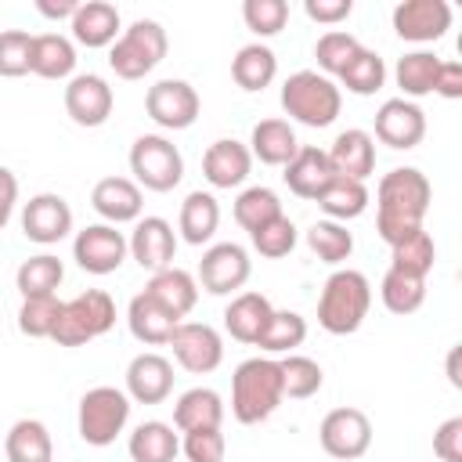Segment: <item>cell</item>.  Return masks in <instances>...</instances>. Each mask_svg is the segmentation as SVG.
I'll use <instances>...</instances> for the list:
<instances>
[{
    "label": "cell",
    "instance_id": "45",
    "mask_svg": "<svg viewBox=\"0 0 462 462\" xmlns=\"http://www.w3.org/2000/svg\"><path fill=\"white\" fill-rule=\"evenodd\" d=\"M274 217H282V202H278V195L271 191V188H263V184H253V188H245L238 199H235V220L253 235L256 227H263L267 220H274Z\"/></svg>",
    "mask_w": 462,
    "mask_h": 462
},
{
    "label": "cell",
    "instance_id": "48",
    "mask_svg": "<svg viewBox=\"0 0 462 462\" xmlns=\"http://www.w3.org/2000/svg\"><path fill=\"white\" fill-rule=\"evenodd\" d=\"M242 22L256 36H278L289 22V4L285 0H245L242 4Z\"/></svg>",
    "mask_w": 462,
    "mask_h": 462
},
{
    "label": "cell",
    "instance_id": "21",
    "mask_svg": "<svg viewBox=\"0 0 462 462\" xmlns=\"http://www.w3.org/2000/svg\"><path fill=\"white\" fill-rule=\"evenodd\" d=\"M328 155V166L336 177H350V180H368L372 170H375V137L368 130H343L336 134L332 148L325 152Z\"/></svg>",
    "mask_w": 462,
    "mask_h": 462
},
{
    "label": "cell",
    "instance_id": "31",
    "mask_svg": "<svg viewBox=\"0 0 462 462\" xmlns=\"http://www.w3.org/2000/svg\"><path fill=\"white\" fill-rule=\"evenodd\" d=\"M7 462H54L51 430L40 419H18L4 437Z\"/></svg>",
    "mask_w": 462,
    "mask_h": 462
},
{
    "label": "cell",
    "instance_id": "50",
    "mask_svg": "<svg viewBox=\"0 0 462 462\" xmlns=\"http://www.w3.org/2000/svg\"><path fill=\"white\" fill-rule=\"evenodd\" d=\"M180 451H184L188 462H224L227 444H224L220 426H213V430H188L184 440H180Z\"/></svg>",
    "mask_w": 462,
    "mask_h": 462
},
{
    "label": "cell",
    "instance_id": "33",
    "mask_svg": "<svg viewBox=\"0 0 462 462\" xmlns=\"http://www.w3.org/2000/svg\"><path fill=\"white\" fill-rule=\"evenodd\" d=\"M274 76H278V58H274V51H271L267 43H245V47H238V54L231 58V79H235L242 90H249V94L271 87Z\"/></svg>",
    "mask_w": 462,
    "mask_h": 462
},
{
    "label": "cell",
    "instance_id": "29",
    "mask_svg": "<svg viewBox=\"0 0 462 462\" xmlns=\"http://www.w3.org/2000/svg\"><path fill=\"white\" fill-rule=\"evenodd\" d=\"M126 325H130L134 339H141V343H148V346H166L170 336H173V328H177L180 321H177L173 314H166L148 292H137V296L130 300V307H126Z\"/></svg>",
    "mask_w": 462,
    "mask_h": 462
},
{
    "label": "cell",
    "instance_id": "52",
    "mask_svg": "<svg viewBox=\"0 0 462 462\" xmlns=\"http://www.w3.org/2000/svg\"><path fill=\"white\" fill-rule=\"evenodd\" d=\"M354 11V0H303V14L318 25H339Z\"/></svg>",
    "mask_w": 462,
    "mask_h": 462
},
{
    "label": "cell",
    "instance_id": "2",
    "mask_svg": "<svg viewBox=\"0 0 462 462\" xmlns=\"http://www.w3.org/2000/svg\"><path fill=\"white\" fill-rule=\"evenodd\" d=\"M285 401L282 368L274 357H249L231 375V415L242 426H256L278 411Z\"/></svg>",
    "mask_w": 462,
    "mask_h": 462
},
{
    "label": "cell",
    "instance_id": "36",
    "mask_svg": "<svg viewBox=\"0 0 462 462\" xmlns=\"http://www.w3.org/2000/svg\"><path fill=\"white\" fill-rule=\"evenodd\" d=\"M437 69H440V58H437L433 51H408L404 58H397L393 79H397V87H401V97L415 101V97L433 94Z\"/></svg>",
    "mask_w": 462,
    "mask_h": 462
},
{
    "label": "cell",
    "instance_id": "51",
    "mask_svg": "<svg viewBox=\"0 0 462 462\" xmlns=\"http://www.w3.org/2000/svg\"><path fill=\"white\" fill-rule=\"evenodd\" d=\"M433 455L440 462H462V415H451L433 433Z\"/></svg>",
    "mask_w": 462,
    "mask_h": 462
},
{
    "label": "cell",
    "instance_id": "37",
    "mask_svg": "<svg viewBox=\"0 0 462 462\" xmlns=\"http://www.w3.org/2000/svg\"><path fill=\"white\" fill-rule=\"evenodd\" d=\"M61 278H65V263L54 253H36V256L22 260L14 271V285H18L22 300L25 296H54Z\"/></svg>",
    "mask_w": 462,
    "mask_h": 462
},
{
    "label": "cell",
    "instance_id": "43",
    "mask_svg": "<svg viewBox=\"0 0 462 462\" xmlns=\"http://www.w3.org/2000/svg\"><path fill=\"white\" fill-rule=\"evenodd\" d=\"M303 339H307V318L296 310H274L256 346L267 354H292Z\"/></svg>",
    "mask_w": 462,
    "mask_h": 462
},
{
    "label": "cell",
    "instance_id": "8",
    "mask_svg": "<svg viewBox=\"0 0 462 462\" xmlns=\"http://www.w3.org/2000/svg\"><path fill=\"white\" fill-rule=\"evenodd\" d=\"M130 173L137 188L148 191H173L184 177V155L180 148L162 134H141L130 144Z\"/></svg>",
    "mask_w": 462,
    "mask_h": 462
},
{
    "label": "cell",
    "instance_id": "39",
    "mask_svg": "<svg viewBox=\"0 0 462 462\" xmlns=\"http://www.w3.org/2000/svg\"><path fill=\"white\" fill-rule=\"evenodd\" d=\"M379 296H383V307L390 314H415L426 300V278H415V274H404V271H386L383 282H379Z\"/></svg>",
    "mask_w": 462,
    "mask_h": 462
},
{
    "label": "cell",
    "instance_id": "7",
    "mask_svg": "<svg viewBox=\"0 0 462 462\" xmlns=\"http://www.w3.org/2000/svg\"><path fill=\"white\" fill-rule=\"evenodd\" d=\"M130 422V397L119 386H94L79 397L76 411V430L83 444L90 448H108Z\"/></svg>",
    "mask_w": 462,
    "mask_h": 462
},
{
    "label": "cell",
    "instance_id": "9",
    "mask_svg": "<svg viewBox=\"0 0 462 462\" xmlns=\"http://www.w3.org/2000/svg\"><path fill=\"white\" fill-rule=\"evenodd\" d=\"M253 274V260L238 242H217L199 260V289L209 296H231L238 292Z\"/></svg>",
    "mask_w": 462,
    "mask_h": 462
},
{
    "label": "cell",
    "instance_id": "42",
    "mask_svg": "<svg viewBox=\"0 0 462 462\" xmlns=\"http://www.w3.org/2000/svg\"><path fill=\"white\" fill-rule=\"evenodd\" d=\"M307 245L318 260L325 263H343L350 260L354 253V235L346 231V224H336V220H314L307 227Z\"/></svg>",
    "mask_w": 462,
    "mask_h": 462
},
{
    "label": "cell",
    "instance_id": "13",
    "mask_svg": "<svg viewBox=\"0 0 462 462\" xmlns=\"http://www.w3.org/2000/svg\"><path fill=\"white\" fill-rule=\"evenodd\" d=\"M126 253H130L126 249V235L116 231L112 224H87L72 238V260L87 274H112V271H119Z\"/></svg>",
    "mask_w": 462,
    "mask_h": 462
},
{
    "label": "cell",
    "instance_id": "22",
    "mask_svg": "<svg viewBox=\"0 0 462 462\" xmlns=\"http://www.w3.org/2000/svg\"><path fill=\"white\" fill-rule=\"evenodd\" d=\"M249 170H253V155H249V148H245L242 141H235V137L213 141V144L206 148V155H202V177L209 180V188H220V191L245 184Z\"/></svg>",
    "mask_w": 462,
    "mask_h": 462
},
{
    "label": "cell",
    "instance_id": "20",
    "mask_svg": "<svg viewBox=\"0 0 462 462\" xmlns=\"http://www.w3.org/2000/svg\"><path fill=\"white\" fill-rule=\"evenodd\" d=\"M173 393V365L170 357L144 350L126 365V397L137 404H162Z\"/></svg>",
    "mask_w": 462,
    "mask_h": 462
},
{
    "label": "cell",
    "instance_id": "32",
    "mask_svg": "<svg viewBox=\"0 0 462 462\" xmlns=\"http://www.w3.org/2000/svg\"><path fill=\"white\" fill-rule=\"evenodd\" d=\"M177 227H180V238L188 245H206L217 235V227H220V202L209 191H191L180 202Z\"/></svg>",
    "mask_w": 462,
    "mask_h": 462
},
{
    "label": "cell",
    "instance_id": "38",
    "mask_svg": "<svg viewBox=\"0 0 462 462\" xmlns=\"http://www.w3.org/2000/svg\"><path fill=\"white\" fill-rule=\"evenodd\" d=\"M437 263V242L426 227L404 235L401 242L390 245V267L393 271H404V274H415V278H426Z\"/></svg>",
    "mask_w": 462,
    "mask_h": 462
},
{
    "label": "cell",
    "instance_id": "11",
    "mask_svg": "<svg viewBox=\"0 0 462 462\" xmlns=\"http://www.w3.org/2000/svg\"><path fill=\"white\" fill-rule=\"evenodd\" d=\"M199 90L188 79H159L144 94V112L162 130H188L199 119Z\"/></svg>",
    "mask_w": 462,
    "mask_h": 462
},
{
    "label": "cell",
    "instance_id": "26",
    "mask_svg": "<svg viewBox=\"0 0 462 462\" xmlns=\"http://www.w3.org/2000/svg\"><path fill=\"white\" fill-rule=\"evenodd\" d=\"M144 292H148L166 314H173L177 321H184V318L195 310V303H199V282H195V274H188L184 267H162V271H155V274L148 278Z\"/></svg>",
    "mask_w": 462,
    "mask_h": 462
},
{
    "label": "cell",
    "instance_id": "1",
    "mask_svg": "<svg viewBox=\"0 0 462 462\" xmlns=\"http://www.w3.org/2000/svg\"><path fill=\"white\" fill-rule=\"evenodd\" d=\"M433 199V184L422 170L415 166H397L390 173H383L379 188H375V231L386 245L401 242L404 235L422 227V217L430 209Z\"/></svg>",
    "mask_w": 462,
    "mask_h": 462
},
{
    "label": "cell",
    "instance_id": "49",
    "mask_svg": "<svg viewBox=\"0 0 462 462\" xmlns=\"http://www.w3.org/2000/svg\"><path fill=\"white\" fill-rule=\"evenodd\" d=\"M29 54H32V36L25 29H4L0 32V76H7V79L25 76Z\"/></svg>",
    "mask_w": 462,
    "mask_h": 462
},
{
    "label": "cell",
    "instance_id": "35",
    "mask_svg": "<svg viewBox=\"0 0 462 462\" xmlns=\"http://www.w3.org/2000/svg\"><path fill=\"white\" fill-rule=\"evenodd\" d=\"M126 451H130L134 462H173L177 451H180V437L173 433L170 422L148 419V422H141V426L130 433Z\"/></svg>",
    "mask_w": 462,
    "mask_h": 462
},
{
    "label": "cell",
    "instance_id": "27",
    "mask_svg": "<svg viewBox=\"0 0 462 462\" xmlns=\"http://www.w3.org/2000/svg\"><path fill=\"white\" fill-rule=\"evenodd\" d=\"M249 155L260 159L263 166H285L296 152H300V141H296V130L289 119H260L249 134Z\"/></svg>",
    "mask_w": 462,
    "mask_h": 462
},
{
    "label": "cell",
    "instance_id": "55",
    "mask_svg": "<svg viewBox=\"0 0 462 462\" xmlns=\"http://www.w3.org/2000/svg\"><path fill=\"white\" fill-rule=\"evenodd\" d=\"M76 0H36V11L43 14V18H51V22H58V18H69L72 22V14H76Z\"/></svg>",
    "mask_w": 462,
    "mask_h": 462
},
{
    "label": "cell",
    "instance_id": "23",
    "mask_svg": "<svg viewBox=\"0 0 462 462\" xmlns=\"http://www.w3.org/2000/svg\"><path fill=\"white\" fill-rule=\"evenodd\" d=\"M332 177H336V173H332V166H328L325 148H314V144H300V152L282 166L285 188H289L296 199H307V202H314V199L325 191V184H328Z\"/></svg>",
    "mask_w": 462,
    "mask_h": 462
},
{
    "label": "cell",
    "instance_id": "24",
    "mask_svg": "<svg viewBox=\"0 0 462 462\" xmlns=\"http://www.w3.org/2000/svg\"><path fill=\"white\" fill-rule=\"evenodd\" d=\"M271 314H274V307L263 292H235L231 303L224 307V328H227L231 339H238L245 346H256Z\"/></svg>",
    "mask_w": 462,
    "mask_h": 462
},
{
    "label": "cell",
    "instance_id": "30",
    "mask_svg": "<svg viewBox=\"0 0 462 462\" xmlns=\"http://www.w3.org/2000/svg\"><path fill=\"white\" fill-rule=\"evenodd\" d=\"M220 422H224V401L209 386H191L173 404V426L180 433H188V430H213Z\"/></svg>",
    "mask_w": 462,
    "mask_h": 462
},
{
    "label": "cell",
    "instance_id": "25",
    "mask_svg": "<svg viewBox=\"0 0 462 462\" xmlns=\"http://www.w3.org/2000/svg\"><path fill=\"white\" fill-rule=\"evenodd\" d=\"M69 25H72V40L79 47H90V51L112 47L119 40V32H123L119 29V7L108 4V0H87V4H79Z\"/></svg>",
    "mask_w": 462,
    "mask_h": 462
},
{
    "label": "cell",
    "instance_id": "19",
    "mask_svg": "<svg viewBox=\"0 0 462 462\" xmlns=\"http://www.w3.org/2000/svg\"><path fill=\"white\" fill-rule=\"evenodd\" d=\"M90 206L101 217V224H137L144 209V195L130 177H101L90 191Z\"/></svg>",
    "mask_w": 462,
    "mask_h": 462
},
{
    "label": "cell",
    "instance_id": "16",
    "mask_svg": "<svg viewBox=\"0 0 462 462\" xmlns=\"http://www.w3.org/2000/svg\"><path fill=\"white\" fill-rule=\"evenodd\" d=\"M375 137L393 152H408L426 137V112L408 97H390L375 112Z\"/></svg>",
    "mask_w": 462,
    "mask_h": 462
},
{
    "label": "cell",
    "instance_id": "28",
    "mask_svg": "<svg viewBox=\"0 0 462 462\" xmlns=\"http://www.w3.org/2000/svg\"><path fill=\"white\" fill-rule=\"evenodd\" d=\"M76 69V43L61 32H40L32 36L29 72L40 79H72Z\"/></svg>",
    "mask_w": 462,
    "mask_h": 462
},
{
    "label": "cell",
    "instance_id": "17",
    "mask_svg": "<svg viewBox=\"0 0 462 462\" xmlns=\"http://www.w3.org/2000/svg\"><path fill=\"white\" fill-rule=\"evenodd\" d=\"M72 231V206L54 195V191H40L25 202L22 209V235L36 245H54Z\"/></svg>",
    "mask_w": 462,
    "mask_h": 462
},
{
    "label": "cell",
    "instance_id": "4",
    "mask_svg": "<svg viewBox=\"0 0 462 462\" xmlns=\"http://www.w3.org/2000/svg\"><path fill=\"white\" fill-rule=\"evenodd\" d=\"M282 108L289 119L303 126H332L343 108V90L336 79L321 76L318 69H300L282 83Z\"/></svg>",
    "mask_w": 462,
    "mask_h": 462
},
{
    "label": "cell",
    "instance_id": "15",
    "mask_svg": "<svg viewBox=\"0 0 462 462\" xmlns=\"http://www.w3.org/2000/svg\"><path fill=\"white\" fill-rule=\"evenodd\" d=\"M451 29L448 0H401L393 7V32L408 43H433Z\"/></svg>",
    "mask_w": 462,
    "mask_h": 462
},
{
    "label": "cell",
    "instance_id": "3",
    "mask_svg": "<svg viewBox=\"0 0 462 462\" xmlns=\"http://www.w3.org/2000/svg\"><path fill=\"white\" fill-rule=\"evenodd\" d=\"M372 307V285L361 271L339 267L325 278L318 296V325L332 336H354Z\"/></svg>",
    "mask_w": 462,
    "mask_h": 462
},
{
    "label": "cell",
    "instance_id": "46",
    "mask_svg": "<svg viewBox=\"0 0 462 462\" xmlns=\"http://www.w3.org/2000/svg\"><path fill=\"white\" fill-rule=\"evenodd\" d=\"M58 310H61L58 296H25L22 307H18V328L32 339H51Z\"/></svg>",
    "mask_w": 462,
    "mask_h": 462
},
{
    "label": "cell",
    "instance_id": "12",
    "mask_svg": "<svg viewBox=\"0 0 462 462\" xmlns=\"http://www.w3.org/2000/svg\"><path fill=\"white\" fill-rule=\"evenodd\" d=\"M166 346H173L177 365L191 375H209L224 361V339L206 321H180Z\"/></svg>",
    "mask_w": 462,
    "mask_h": 462
},
{
    "label": "cell",
    "instance_id": "41",
    "mask_svg": "<svg viewBox=\"0 0 462 462\" xmlns=\"http://www.w3.org/2000/svg\"><path fill=\"white\" fill-rule=\"evenodd\" d=\"M339 83H343L350 94H357V97H372V94L383 90V83H386V65H383V58H379L375 51L361 47V51L354 54V61L339 72ZM343 87H339V90H343Z\"/></svg>",
    "mask_w": 462,
    "mask_h": 462
},
{
    "label": "cell",
    "instance_id": "14",
    "mask_svg": "<svg viewBox=\"0 0 462 462\" xmlns=\"http://www.w3.org/2000/svg\"><path fill=\"white\" fill-rule=\"evenodd\" d=\"M112 105H116V94H112L108 79H101L94 72H79L65 87V112L76 126H87V130L105 126L112 116Z\"/></svg>",
    "mask_w": 462,
    "mask_h": 462
},
{
    "label": "cell",
    "instance_id": "53",
    "mask_svg": "<svg viewBox=\"0 0 462 462\" xmlns=\"http://www.w3.org/2000/svg\"><path fill=\"white\" fill-rule=\"evenodd\" d=\"M433 94H440V97H448V101H458V97H462V61H444V58H440Z\"/></svg>",
    "mask_w": 462,
    "mask_h": 462
},
{
    "label": "cell",
    "instance_id": "34",
    "mask_svg": "<svg viewBox=\"0 0 462 462\" xmlns=\"http://www.w3.org/2000/svg\"><path fill=\"white\" fill-rule=\"evenodd\" d=\"M325 213V220H336V224H346V220H357L365 209H368V188L365 180H350V177H332L325 184V191L314 199Z\"/></svg>",
    "mask_w": 462,
    "mask_h": 462
},
{
    "label": "cell",
    "instance_id": "56",
    "mask_svg": "<svg viewBox=\"0 0 462 462\" xmlns=\"http://www.w3.org/2000/svg\"><path fill=\"white\" fill-rule=\"evenodd\" d=\"M448 379H451V386H462V375H458V346L448 350Z\"/></svg>",
    "mask_w": 462,
    "mask_h": 462
},
{
    "label": "cell",
    "instance_id": "5",
    "mask_svg": "<svg viewBox=\"0 0 462 462\" xmlns=\"http://www.w3.org/2000/svg\"><path fill=\"white\" fill-rule=\"evenodd\" d=\"M116 325V300L105 289H87L61 303L51 339L58 346H83Z\"/></svg>",
    "mask_w": 462,
    "mask_h": 462
},
{
    "label": "cell",
    "instance_id": "47",
    "mask_svg": "<svg viewBox=\"0 0 462 462\" xmlns=\"http://www.w3.org/2000/svg\"><path fill=\"white\" fill-rule=\"evenodd\" d=\"M249 238H253V249H256L260 256H267V260H282V256H289V253L296 249V224L282 213V217L267 220L263 227H256Z\"/></svg>",
    "mask_w": 462,
    "mask_h": 462
},
{
    "label": "cell",
    "instance_id": "6",
    "mask_svg": "<svg viewBox=\"0 0 462 462\" xmlns=\"http://www.w3.org/2000/svg\"><path fill=\"white\" fill-rule=\"evenodd\" d=\"M166 29L155 18H137L130 29L119 32V40L108 51V65L119 79H144L162 58H166Z\"/></svg>",
    "mask_w": 462,
    "mask_h": 462
},
{
    "label": "cell",
    "instance_id": "40",
    "mask_svg": "<svg viewBox=\"0 0 462 462\" xmlns=\"http://www.w3.org/2000/svg\"><path fill=\"white\" fill-rule=\"evenodd\" d=\"M278 368H282V390H285V397H292V401L314 397V393L321 390V383H325L321 365H318L314 357H303V354H285V357L278 361Z\"/></svg>",
    "mask_w": 462,
    "mask_h": 462
},
{
    "label": "cell",
    "instance_id": "10",
    "mask_svg": "<svg viewBox=\"0 0 462 462\" xmlns=\"http://www.w3.org/2000/svg\"><path fill=\"white\" fill-rule=\"evenodd\" d=\"M318 440L325 448V455L339 458V462H354L372 448V422L361 408H332L321 426H318Z\"/></svg>",
    "mask_w": 462,
    "mask_h": 462
},
{
    "label": "cell",
    "instance_id": "54",
    "mask_svg": "<svg viewBox=\"0 0 462 462\" xmlns=\"http://www.w3.org/2000/svg\"><path fill=\"white\" fill-rule=\"evenodd\" d=\"M14 202H18V177L7 166H0V231L7 227V220L14 213Z\"/></svg>",
    "mask_w": 462,
    "mask_h": 462
},
{
    "label": "cell",
    "instance_id": "44",
    "mask_svg": "<svg viewBox=\"0 0 462 462\" xmlns=\"http://www.w3.org/2000/svg\"><path fill=\"white\" fill-rule=\"evenodd\" d=\"M361 51V40L354 36V32H343V29H328L325 36H318V43H314V58H318V69H321V76H336L339 79V72L354 61V54Z\"/></svg>",
    "mask_w": 462,
    "mask_h": 462
},
{
    "label": "cell",
    "instance_id": "18",
    "mask_svg": "<svg viewBox=\"0 0 462 462\" xmlns=\"http://www.w3.org/2000/svg\"><path fill=\"white\" fill-rule=\"evenodd\" d=\"M126 249L130 256L137 260L141 271H162V267H173V256H177V231L170 220L162 217H141L134 224V235L126 238Z\"/></svg>",
    "mask_w": 462,
    "mask_h": 462
}]
</instances>
